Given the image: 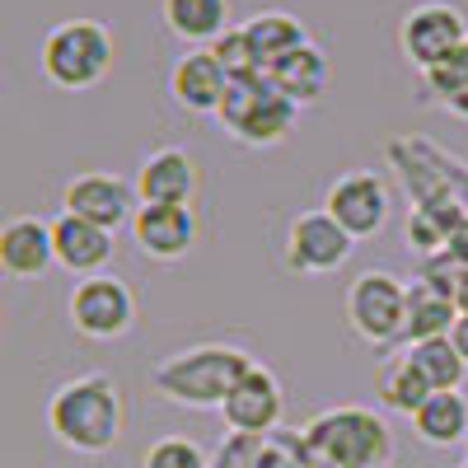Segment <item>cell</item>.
Segmentation results:
<instances>
[{
  "label": "cell",
  "mask_w": 468,
  "mask_h": 468,
  "mask_svg": "<svg viewBox=\"0 0 468 468\" xmlns=\"http://www.w3.org/2000/svg\"><path fill=\"white\" fill-rule=\"evenodd\" d=\"M122 388L108 370L75 375L57 384V394L48 399V431L75 454H108L122 441Z\"/></svg>",
  "instance_id": "cell-1"
},
{
  "label": "cell",
  "mask_w": 468,
  "mask_h": 468,
  "mask_svg": "<svg viewBox=\"0 0 468 468\" xmlns=\"http://www.w3.org/2000/svg\"><path fill=\"white\" fill-rule=\"evenodd\" d=\"M258 361L249 356L244 346L234 342H197V346H183L174 356H165L154 366L150 384L154 394L178 403V408H192V412H220V403L234 394L239 384Z\"/></svg>",
  "instance_id": "cell-2"
},
{
  "label": "cell",
  "mask_w": 468,
  "mask_h": 468,
  "mask_svg": "<svg viewBox=\"0 0 468 468\" xmlns=\"http://www.w3.org/2000/svg\"><path fill=\"white\" fill-rule=\"evenodd\" d=\"M300 441L314 459V468H388L394 431L375 408L342 403L300 426Z\"/></svg>",
  "instance_id": "cell-3"
},
{
  "label": "cell",
  "mask_w": 468,
  "mask_h": 468,
  "mask_svg": "<svg viewBox=\"0 0 468 468\" xmlns=\"http://www.w3.org/2000/svg\"><path fill=\"white\" fill-rule=\"evenodd\" d=\"M112 57H117L112 33L99 19H61L43 37V75H48V85L70 90V94L103 85L108 70H112Z\"/></svg>",
  "instance_id": "cell-4"
},
{
  "label": "cell",
  "mask_w": 468,
  "mask_h": 468,
  "mask_svg": "<svg viewBox=\"0 0 468 468\" xmlns=\"http://www.w3.org/2000/svg\"><path fill=\"white\" fill-rule=\"evenodd\" d=\"M216 117L239 145L262 150V145H277V141L291 136L300 108L258 70V75H239V80L225 85V99H220Z\"/></svg>",
  "instance_id": "cell-5"
},
{
  "label": "cell",
  "mask_w": 468,
  "mask_h": 468,
  "mask_svg": "<svg viewBox=\"0 0 468 468\" xmlns=\"http://www.w3.org/2000/svg\"><path fill=\"white\" fill-rule=\"evenodd\" d=\"M388 165L399 169L412 207H459L468 211V165H459L450 150L421 141V136H403L384 145Z\"/></svg>",
  "instance_id": "cell-6"
},
{
  "label": "cell",
  "mask_w": 468,
  "mask_h": 468,
  "mask_svg": "<svg viewBox=\"0 0 468 468\" xmlns=\"http://www.w3.org/2000/svg\"><path fill=\"white\" fill-rule=\"evenodd\" d=\"M403 314H408V282L394 271L370 267L346 286V324L370 346H394L403 342Z\"/></svg>",
  "instance_id": "cell-7"
},
{
  "label": "cell",
  "mask_w": 468,
  "mask_h": 468,
  "mask_svg": "<svg viewBox=\"0 0 468 468\" xmlns=\"http://www.w3.org/2000/svg\"><path fill=\"white\" fill-rule=\"evenodd\" d=\"M66 314H70V328L90 337V342H117L127 337L132 324H136V295L122 277L112 271H99V277H80L66 300Z\"/></svg>",
  "instance_id": "cell-8"
},
{
  "label": "cell",
  "mask_w": 468,
  "mask_h": 468,
  "mask_svg": "<svg viewBox=\"0 0 468 468\" xmlns=\"http://www.w3.org/2000/svg\"><path fill=\"white\" fill-rule=\"evenodd\" d=\"M324 211L342 225V234L351 244L356 239H375V234L388 225V211H394V197H388V183L370 169H351L342 178H333Z\"/></svg>",
  "instance_id": "cell-9"
},
{
  "label": "cell",
  "mask_w": 468,
  "mask_h": 468,
  "mask_svg": "<svg viewBox=\"0 0 468 468\" xmlns=\"http://www.w3.org/2000/svg\"><path fill=\"white\" fill-rule=\"evenodd\" d=\"M463 37H468V19H463L459 5H450V0H421V5H412L399 24V48L421 75L431 66H441Z\"/></svg>",
  "instance_id": "cell-10"
},
{
  "label": "cell",
  "mask_w": 468,
  "mask_h": 468,
  "mask_svg": "<svg viewBox=\"0 0 468 468\" xmlns=\"http://www.w3.org/2000/svg\"><path fill=\"white\" fill-rule=\"evenodd\" d=\"M351 249H356V244L346 239L342 225L324 207L300 211L286 225V267L295 271V277H328V271L346 267Z\"/></svg>",
  "instance_id": "cell-11"
},
{
  "label": "cell",
  "mask_w": 468,
  "mask_h": 468,
  "mask_svg": "<svg viewBox=\"0 0 468 468\" xmlns=\"http://www.w3.org/2000/svg\"><path fill=\"white\" fill-rule=\"evenodd\" d=\"M136 187L122 174H108V169H90V174H75L61 192V211L66 216H80L108 234H117L122 225H132L136 216Z\"/></svg>",
  "instance_id": "cell-12"
},
{
  "label": "cell",
  "mask_w": 468,
  "mask_h": 468,
  "mask_svg": "<svg viewBox=\"0 0 468 468\" xmlns=\"http://www.w3.org/2000/svg\"><path fill=\"white\" fill-rule=\"evenodd\" d=\"M282 412H286V388L267 366H253L234 384V394L220 403L225 426L239 436H271L282 426Z\"/></svg>",
  "instance_id": "cell-13"
},
{
  "label": "cell",
  "mask_w": 468,
  "mask_h": 468,
  "mask_svg": "<svg viewBox=\"0 0 468 468\" xmlns=\"http://www.w3.org/2000/svg\"><path fill=\"white\" fill-rule=\"evenodd\" d=\"M136 202L141 207H192L197 197V160L183 145H160L136 169Z\"/></svg>",
  "instance_id": "cell-14"
},
{
  "label": "cell",
  "mask_w": 468,
  "mask_h": 468,
  "mask_svg": "<svg viewBox=\"0 0 468 468\" xmlns=\"http://www.w3.org/2000/svg\"><path fill=\"white\" fill-rule=\"evenodd\" d=\"M132 239L150 262H178L197 244V216L192 207H136Z\"/></svg>",
  "instance_id": "cell-15"
},
{
  "label": "cell",
  "mask_w": 468,
  "mask_h": 468,
  "mask_svg": "<svg viewBox=\"0 0 468 468\" xmlns=\"http://www.w3.org/2000/svg\"><path fill=\"white\" fill-rule=\"evenodd\" d=\"M117 244H112V234L80 220V216H57L52 220V262L75 271V277H99V271L112 262Z\"/></svg>",
  "instance_id": "cell-16"
},
{
  "label": "cell",
  "mask_w": 468,
  "mask_h": 468,
  "mask_svg": "<svg viewBox=\"0 0 468 468\" xmlns=\"http://www.w3.org/2000/svg\"><path fill=\"white\" fill-rule=\"evenodd\" d=\"M225 85H229V75H225V66L216 61L211 48H192V52L178 57L174 70H169V94H174V103L187 108V112H197V117H207V112L220 108Z\"/></svg>",
  "instance_id": "cell-17"
},
{
  "label": "cell",
  "mask_w": 468,
  "mask_h": 468,
  "mask_svg": "<svg viewBox=\"0 0 468 468\" xmlns=\"http://www.w3.org/2000/svg\"><path fill=\"white\" fill-rule=\"evenodd\" d=\"M52 267V225L37 216H10L0 225V271L5 277H43Z\"/></svg>",
  "instance_id": "cell-18"
},
{
  "label": "cell",
  "mask_w": 468,
  "mask_h": 468,
  "mask_svg": "<svg viewBox=\"0 0 468 468\" xmlns=\"http://www.w3.org/2000/svg\"><path fill=\"white\" fill-rule=\"evenodd\" d=\"M262 75H267V80L277 85L295 108H304V103H314V99L328 94V85H333V61H328L324 48L300 43L295 52H286L277 66H267Z\"/></svg>",
  "instance_id": "cell-19"
},
{
  "label": "cell",
  "mask_w": 468,
  "mask_h": 468,
  "mask_svg": "<svg viewBox=\"0 0 468 468\" xmlns=\"http://www.w3.org/2000/svg\"><path fill=\"white\" fill-rule=\"evenodd\" d=\"M459 319V304L454 291L436 286L431 277H417L408 282V314H403V342H426V337H450Z\"/></svg>",
  "instance_id": "cell-20"
},
{
  "label": "cell",
  "mask_w": 468,
  "mask_h": 468,
  "mask_svg": "<svg viewBox=\"0 0 468 468\" xmlns=\"http://www.w3.org/2000/svg\"><path fill=\"white\" fill-rule=\"evenodd\" d=\"M239 33H244L249 57H253V66H258V70L277 66L286 52H295L300 43H309L304 24H300L291 10H262V15H253L249 24H239Z\"/></svg>",
  "instance_id": "cell-21"
},
{
  "label": "cell",
  "mask_w": 468,
  "mask_h": 468,
  "mask_svg": "<svg viewBox=\"0 0 468 468\" xmlns=\"http://www.w3.org/2000/svg\"><path fill=\"white\" fill-rule=\"evenodd\" d=\"M412 431H417L421 445H436V450L463 445L468 441V399L459 394V388H450V394H431L412 412Z\"/></svg>",
  "instance_id": "cell-22"
},
{
  "label": "cell",
  "mask_w": 468,
  "mask_h": 468,
  "mask_svg": "<svg viewBox=\"0 0 468 468\" xmlns=\"http://www.w3.org/2000/svg\"><path fill=\"white\" fill-rule=\"evenodd\" d=\"M165 28L192 48H211L229 28V0H165Z\"/></svg>",
  "instance_id": "cell-23"
},
{
  "label": "cell",
  "mask_w": 468,
  "mask_h": 468,
  "mask_svg": "<svg viewBox=\"0 0 468 468\" xmlns=\"http://www.w3.org/2000/svg\"><path fill=\"white\" fill-rule=\"evenodd\" d=\"M403 356L417 366V375L431 384V394H450V388H463V375H468V366H463V356L454 351V342L450 337H426V342H412Z\"/></svg>",
  "instance_id": "cell-24"
},
{
  "label": "cell",
  "mask_w": 468,
  "mask_h": 468,
  "mask_svg": "<svg viewBox=\"0 0 468 468\" xmlns=\"http://www.w3.org/2000/svg\"><path fill=\"white\" fill-rule=\"evenodd\" d=\"M375 394H379V403H384L388 412L412 417L426 399H431V384L417 375V366H412L408 356H394L388 366H379V375H375Z\"/></svg>",
  "instance_id": "cell-25"
},
{
  "label": "cell",
  "mask_w": 468,
  "mask_h": 468,
  "mask_svg": "<svg viewBox=\"0 0 468 468\" xmlns=\"http://www.w3.org/2000/svg\"><path fill=\"white\" fill-rule=\"evenodd\" d=\"M141 468H211V454L192 436H160L145 450Z\"/></svg>",
  "instance_id": "cell-26"
},
{
  "label": "cell",
  "mask_w": 468,
  "mask_h": 468,
  "mask_svg": "<svg viewBox=\"0 0 468 468\" xmlns=\"http://www.w3.org/2000/svg\"><path fill=\"white\" fill-rule=\"evenodd\" d=\"M463 90H468V37H463V43H459L441 66L426 70V94H436V103H450V99L463 94Z\"/></svg>",
  "instance_id": "cell-27"
},
{
  "label": "cell",
  "mask_w": 468,
  "mask_h": 468,
  "mask_svg": "<svg viewBox=\"0 0 468 468\" xmlns=\"http://www.w3.org/2000/svg\"><path fill=\"white\" fill-rule=\"evenodd\" d=\"M267 459V436H239V431H229L216 454H211V468H262Z\"/></svg>",
  "instance_id": "cell-28"
},
{
  "label": "cell",
  "mask_w": 468,
  "mask_h": 468,
  "mask_svg": "<svg viewBox=\"0 0 468 468\" xmlns=\"http://www.w3.org/2000/svg\"><path fill=\"white\" fill-rule=\"evenodd\" d=\"M450 342H454V351L463 356V366H468V314H459L454 319V328H450Z\"/></svg>",
  "instance_id": "cell-29"
},
{
  "label": "cell",
  "mask_w": 468,
  "mask_h": 468,
  "mask_svg": "<svg viewBox=\"0 0 468 468\" xmlns=\"http://www.w3.org/2000/svg\"><path fill=\"white\" fill-rule=\"evenodd\" d=\"M441 108H445V112H454V117H463V122H468V90H463V94H454V99H450V103H441Z\"/></svg>",
  "instance_id": "cell-30"
},
{
  "label": "cell",
  "mask_w": 468,
  "mask_h": 468,
  "mask_svg": "<svg viewBox=\"0 0 468 468\" xmlns=\"http://www.w3.org/2000/svg\"><path fill=\"white\" fill-rule=\"evenodd\" d=\"M454 304H459V314H468V277L459 282V291H454Z\"/></svg>",
  "instance_id": "cell-31"
},
{
  "label": "cell",
  "mask_w": 468,
  "mask_h": 468,
  "mask_svg": "<svg viewBox=\"0 0 468 468\" xmlns=\"http://www.w3.org/2000/svg\"><path fill=\"white\" fill-rule=\"evenodd\" d=\"M459 468H468V459H463V463H459Z\"/></svg>",
  "instance_id": "cell-32"
},
{
  "label": "cell",
  "mask_w": 468,
  "mask_h": 468,
  "mask_svg": "<svg viewBox=\"0 0 468 468\" xmlns=\"http://www.w3.org/2000/svg\"><path fill=\"white\" fill-rule=\"evenodd\" d=\"M463 445H468V441H463Z\"/></svg>",
  "instance_id": "cell-33"
}]
</instances>
